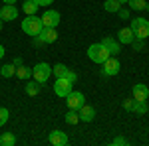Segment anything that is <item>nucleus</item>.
I'll return each instance as SVG.
<instances>
[{"instance_id":"obj_1","label":"nucleus","mask_w":149,"mask_h":146,"mask_svg":"<svg viewBox=\"0 0 149 146\" xmlns=\"http://www.w3.org/2000/svg\"><path fill=\"white\" fill-rule=\"evenodd\" d=\"M44 28V24H42V18H38L34 14H28L26 18H24L22 22V30L24 34H28L30 38H36V36L40 34V30Z\"/></svg>"},{"instance_id":"obj_2","label":"nucleus","mask_w":149,"mask_h":146,"mask_svg":"<svg viewBox=\"0 0 149 146\" xmlns=\"http://www.w3.org/2000/svg\"><path fill=\"white\" fill-rule=\"evenodd\" d=\"M88 57L92 59L93 63H103L107 57H109V51H107V47L100 42V44H92L88 47Z\"/></svg>"},{"instance_id":"obj_3","label":"nucleus","mask_w":149,"mask_h":146,"mask_svg":"<svg viewBox=\"0 0 149 146\" xmlns=\"http://www.w3.org/2000/svg\"><path fill=\"white\" fill-rule=\"evenodd\" d=\"M50 77H52V67H50L48 63L40 61V63H36L34 67H32V79H36L38 83H42V85H44Z\"/></svg>"},{"instance_id":"obj_4","label":"nucleus","mask_w":149,"mask_h":146,"mask_svg":"<svg viewBox=\"0 0 149 146\" xmlns=\"http://www.w3.org/2000/svg\"><path fill=\"white\" fill-rule=\"evenodd\" d=\"M129 28L133 30L135 38H139V40L149 38V20H145V18H135V20H131V26H129Z\"/></svg>"},{"instance_id":"obj_5","label":"nucleus","mask_w":149,"mask_h":146,"mask_svg":"<svg viewBox=\"0 0 149 146\" xmlns=\"http://www.w3.org/2000/svg\"><path fill=\"white\" fill-rule=\"evenodd\" d=\"M72 91H74V83H72L68 77H58L56 79V83H54V93H56L58 97L66 99Z\"/></svg>"},{"instance_id":"obj_6","label":"nucleus","mask_w":149,"mask_h":146,"mask_svg":"<svg viewBox=\"0 0 149 146\" xmlns=\"http://www.w3.org/2000/svg\"><path fill=\"white\" fill-rule=\"evenodd\" d=\"M103 65V75H107V77H111V75H117L119 73V69H121V63H119V59L113 56H109L105 61L102 63Z\"/></svg>"},{"instance_id":"obj_7","label":"nucleus","mask_w":149,"mask_h":146,"mask_svg":"<svg viewBox=\"0 0 149 146\" xmlns=\"http://www.w3.org/2000/svg\"><path fill=\"white\" fill-rule=\"evenodd\" d=\"M66 103H68V109H74V111H80V107L86 103V97L80 91H72L68 97H66Z\"/></svg>"},{"instance_id":"obj_8","label":"nucleus","mask_w":149,"mask_h":146,"mask_svg":"<svg viewBox=\"0 0 149 146\" xmlns=\"http://www.w3.org/2000/svg\"><path fill=\"white\" fill-rule=\"evenodd\" d=\"M36 38H38V44H54L58 40V32L56 28H42Z\"/></svg>"},{"instance_id":"obj_9","label":"nucleus","mask_w":149,"mask_h":146,"mask_svg":"<svg viewBox=\"0 0 149 146\" xmlns=\"http://www.w3.org/2000/svg\"><path fill=\"white\" fill-rule=\"evenodd\" d=\"M42 24H44V28H58V24H60V12L46 10L42 14Z\"/></svg>"},{"instance_id":"obj_10","label":"nucleus","mask_w":149,"mask_h":146,"mask_svg":"<svg viewBox=\"0 0 149 146\" xmlns=\"http://www.w3.org/2000/svg\"><path fill=\"white\" fill-rule=\"evenodd\" d=\"M0 18H2V22H12V20H16V18H18V8H16L14 4H4V6L0 8Z\"/></svg>"},{"instance_id":"obj_11","label":"nucleus","mask_w":149,"mask_h":146,"mask_svg":"<svg viewBox=\"0 0 149 146\" xmlns=\"http://www.w3.org/2000/svg\"><path fill=\"white\" fill-rule=\"evenodd\" d=\"M48 142L52 146H66L68 144V134L62 132V130H52L48 136Z\"/></svg>"},{"instance_id":"obj_12","label":"nucleus","mask_w":149,"mask_h":146,"mask_svg":"<svg viewBox=\"0 0 149 146\" xmlns=\"http://www.w3.org/2000/svg\"><path fill=\"white\" fill-rule=\"evenodd\" d=\"M131 95H133L135 101H147V99H149V87H147V85H143V83H137V85H133Z\"/></svg>"},{"instance_id":"obj_13","label":"nucleus","mask_w":149,"mask_h":146,"mask_svg":"<svg viewBox=\"0 0 149 146\" xmlns=\"http://www.w3.org/2000/svg\"><path fill=\"white\" fill-rule=\"evenodd\" d=\"M78 112H80V121H84V123H92L93 119H95V109H93L92 105H86L84 103Z\"/></svg>"},{"instance_id":"obj_14","label":"nucleus","mask_w":149,"mask_h":146,"mask_svg":"<svg viewBox=\"0 0 149 146\" xmlns=\"http://www.w3.org/2000/svg\"><path fill=\"white\" fill-rule=\"evenodd\" d=\"M42 87H44L42 83H38L36 79L30 77L28 81H26V85H24V91H26V95H28V97H36V95L42 91Z\"/></svg>"},{"instance_id":"obj_15","label":"nucleus","mask_w":149,"mask_h":146,"mask_svg":"<svg viewBox=\"0 0 149 146\" xmlns=\"http://www.w3.org/2000/svg\"><path fill=\"white\" fill-rule=\"evenodd\" d=\"M133 40H135V34H133V30H131V28H121V30L117 32V42H119V44L131 45Z\"/></svg>"},{"instance_id":"obj_16","label":"nucleus","mask_w":149,"mask_h":146,"mask_svg":"<svg viewBox=\"0 0 149 146\" xmlns=\"http://www.w3.org/2000/svg\"><path fill=\"white\" fill-rule=\"evenodd\" d=\"M102 44L107 47V51H109V56H115V53H119V49H121V44L115 40V38H103Z\"/></svg>"},{"instance_id":"obj_17","label":"nucleus","mask_w":149,"mask_h":146,"mask_svg":"<svg viewBox=\"0 0 149 146\" xmlns=\"http://www.w3.org/2000/svg\"><path fill=\"white\" fill-rule=\"evenodd\" d=\"M16 77L22 79V81H28V79L32 77V67H26V65L16 67Z\"/></svg>"},{"instance_id":"obj_18","label":"nucleus","mask_w":149,"mask_h":146,"mask_svg":"<svg viewBox=\"0 0 149 146\" xmlns=\"http://www.w3.org/2000/svg\"><path fill=\"white\" fill-rule=\"evenodd\" d=\"M64 121H66L68 124H72V126H74V124H78V123H80V112L74 111V109H70V111L64 114Z\"/></svg>"},{"instance_id":"obj_19","label":"nucleus","mask_w":149,"mask_h":146,"mask_svg":"<svg viewBox=\"0 0 149 146\" xmlns=\"http://www.w3.org/2000/svg\"><path fill=\"white\" fill-rule=\"evenodd\" d=\"M0 75L6 77V79L14 77V75H16V65H14V63H6V65H2V67H0Z\"/></svg>"},{"instance_id":"obj_20","label":"nucleus","mask_w":149,"mask_h":146,"mask_svg":"<svg viewBox=\"0 0 149 146\" xmlns=\"http://www.w3.org/2000/svg\"><path fill=\"white\" fill-rule=\"evenodd\" d=\"M16 144V136L12 132H4L0 134V146H14Z\"/></svg>"},{"instance_id":"obj_21","label":"nucleus","mask_w":149,"mask_h":146,"mask_svg":"<svg viewBox=\"0 0 149 146\" xmlns=\"http://www.w3.org/2000/svg\"><path fill=\"white\" fill-rule=\"evenodd\" d=\"M119 8H121V4L117 0H105V4H103L105 12H119Z\"/></svg>"},{"instance_id":"obj_22","label":"nucleus","mask_w":149,"mask_h":146,"mask_svg":"<svg viewBox=\"0 0 149 146\" xmlns=\"http://www.w3.org/2000/svg\"><path fill=\"white\" fill-rule=\"evenodd\" d=\"M66 73H68V67H66L64 63H58V65L52 67V75H56V79L58 77H66Z\"/></svg>"},{"instance_id":"obj_23","label":"nucleus","mask_w":149,"mask_h":146,"mask_svg":"<svg viewBox=\"0 0 149 146\" xmlns=\"http://www.w3.org/2000/svg\"><path fill=\"white\" fill-rule=\"evenodd\" d=\"M131 111L137 112V114H145V112H147V101H135Z\"/></svg>"},{"instance_id":"obj_24","label":"nucleus","mask_w":149,"mask_h":146,"mask_svg":"<svg viewBox=\"0 0 149 146\" xmlns=\"http://www.w3.org/2000/svg\"><path fill=\"white\" fill-rule=\"evenodd\" d=\"M38 8H40V6L36 4L34 0H26V2H24V6H22V10L26 12V14H36Z\"/></svg>"},{"instance_id":"obj_25","label":"nucleus","mask_w":149,"mask_h":146,"mask_svg":"<svg viewBox=\"0 0 149 146\" xmlns=\"http://www.w3.org/2000/svg\"><path fill=\"white\" fill-rule=\"evenodd\" d=\"M127 4L131 6V10H145L147 0H127Z\"/></svg>"},{"instance_id":"obj_26","label":"nucleus","mask_w":149,"mask_h":146,"mask_svg":"<svg viewBox=\"0 0 149 146\" xmlns=\"http://www.w3.org/2000/svg\"><path fill=\"white\" fill-rule=\"evenodd\" d=\"M8 117H10V112L6 107H0V126H4V124L8 123Z\"/></svg>"},{"instance_id":"obj_27","label":"nucleus","mask_w":149,"mask_h":146,"mask_svg":"<svg viewBox=\"0 0 149 146\" xmlns=\"http://www.w3.org/2000/svg\"><path fill=\"white\" fill-rule=\"evenodd\" d=\"M131 45H133V49H135V51H141V49L145 47V40H139V38H135V40L131 42Z\"/></svg>"},{"instance_id":"obj_28","label":"nucleus","mask_w":149,"mask_h":146,"mask_svg":"<svg viewBox=\"0 0 149 146\" xmlns=\"http://www.w3.org/2000/svg\"><path fill=\"white\" fill-rule=\"evenodd\" d=\"M111 146H127V140L123 138V136H117V138L111 140Z\"/></svg>"},{"instance_id":"obj_29","label":"nucleus","mask_w":149,"mask_h":146,"mask_svg":"<svg viewBox=\"0 0 149 146\" xmlns=\"http://www.w3.org/2000/svg\"><path fill=\"white\" fill-rule=\"evenodd\" d=\"M117 14H119V18H121V20H129V16H131V12L127 10V8H119Z\"/></svg>"},{"instance_id":"obj_30","label":"nucleus","mask_w":149,"mask_h":146,"mask_svg":"<svg viewBox=\"0 0 149 146\" xmlns=\"http://www.w3.org/2000/svg\"><path fill=\"white\" fill-rule=\"evenodd\" d=\"M133 103H135V99H125V101H123V109H125V111H131V109H133Z\"/></svg>"},{"instance_id":"obj_31","label":"nucleus","mask_w":149,"mask_h":146,"mask_svg":"<svg viewBox=\"0 0 149 146\" xmlns=\"http://www.w3.org/2000/svg\"><path fill=\"white\" fill-rule=\"evenodd\" d=\"M66 77H68L72 83H76V81H78V75H76L74 71H70V69H68V73H66Z\"/></svg>"},{"instance_id":"obj_32","label":"nucleus","mask_w":149,"mask_h":146,"mask_svg":"<svg viewBox=\"0 0 149 146\" xmlns=\"http://www.w3.org/2000/svg\"><path fill=\"white\" fill-rule=\"evenodd\" d=\"M34 2L38 4V6H50V4H52L54 0H34Z\"/></svg>"},{"instance_id":"obj_33","label":"nucleus","mask_w":149,"mask_h":146,"mask_svg":"<svg viewBox=\"0 0 149 146\" xmlns=\"http://www.w3.org/2000/svg\"><path fill=\"white\" fill-rule=\"evenodd\" d=\"M14 65H16V67L24 65V63H22V57H14Z\"/></svg>"},{"instance_id":"obj_34","label":"nucleus","mask_w":149,"mask_h":146,"mask_svg":"<svg viewBox=\"0 0 149 146\" xmlns=\"http://www.w3.org/2000/svg\"><path fill=\"white\" fill-rule=\"evenodd\" d=\"M4 4H16V0H2Z\"/></svg>"},{"instance_id":"obj_35","label":"nucleus","mask_w":149,"mask_h":146,"mask_svg":"<svg viewBox=\"0 0 149 146\" xmlns=\"http://www.w3.org/2000/svg\"><path fill=\"white\" fill-rule=\"evenodd\" d=\"M4 57V45H0V59Z\"/></svg>"},{"instance_id":"obj_36","label":"nucleus","mask_w":149,"mask_h":146,"mask_svg":"<svg viewBox=\"0 0 149 146\" xmlns=\"http://www.w3.org/2000/svg\"><path fill=\"white\" fill-rule=\"evenodd\" d=\"M117 2H119V4H125V2H127V0H117Z\"/></svg>"},{"instance_id":"obj_37","label":"nucleus","mask_w":149,"mask_h":146,"mask_svg":"<svg viewBox=\"0 0 149 146\" xmlns=\"http://www.w3.org/2000/svg\"><path fill=\"white\" fill-rule=\"evenodd\" d=\"M145 10H149V2H147V4H145Z\"/></svg>"},{"instance_id":"obj_38","label":"nucleus","mask_w":149,"mask_h":146,"mask_svg":"<svg viewBox=\"0 0 149 146\" xmlns=\"http://www.w3.org/2000/svg\"><path fill=\"white\" fill-rule=\"evenodd\" d=\"M0 32H2V20H0Z\"/></svg>"},{"instance_id":"obj_39","label":"nucleus","mask_w":149,"mask_h":146,"mask_svg":"<svg viewBox=\"0 0 149 146\" xmlns=\"http://www.w3.org/2000/svg\"><path fill=\"white\" fill-rule=\"evenodd\" d=\"M0 20H2V18H0Z\"/></svg>"}]
</instances>
